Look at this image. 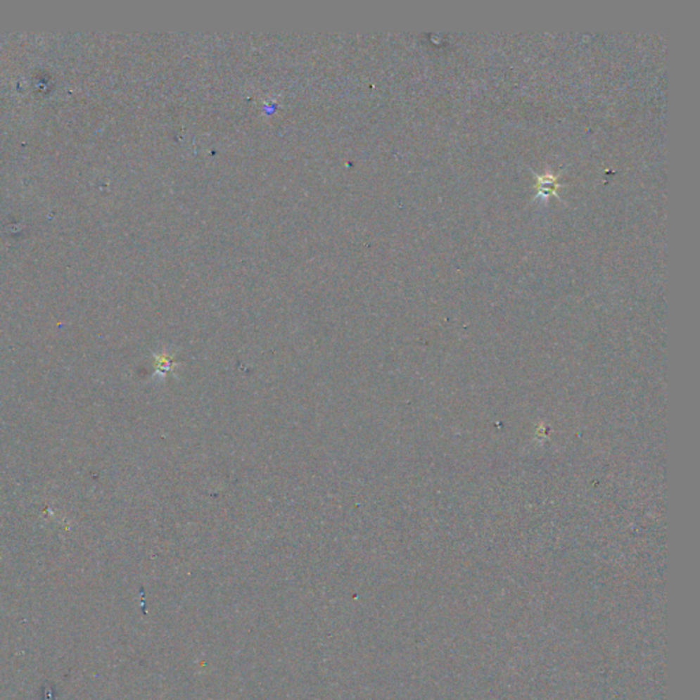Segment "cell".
<instances>
[{"mask_svg":"<svg viewBox=\"0 0 700 700\" xmlns=\"http://www.w3.org/2000/svg\"><path fill=\"white\" fill-rule=\"evenodd\" d=\"M171 365H172V362H171V360H170L169 357H163V356H160V357H159V362H158V369H159L160 372H163V371H170Z\"/></svg>","mask_w":700,"mask_h":700,"instance_id":"cell-1","label":"cell"}]
</instances>
